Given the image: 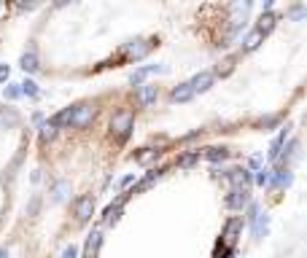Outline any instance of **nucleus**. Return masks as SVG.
Returning <instances> with one entry per match:
<instances>
[{"mask_svg": "<svg viewBox=\"0 0 307 258\" xmlns=\"http://www.w3.org/2000/svg\"><path fill=\"white\" fill-rule=\"evenodd\" d=\"M38 205H41V199L35 196L33 202H30V207H27V215H35V213H38Z\"/></svg>", "mask_w": 307, "mask_h": 258, "instance_id": "nucleus-31", "label": "nucleus"}, {"mask_svg": "<svg viewBox=\"0 0 307 258\" xmlns=\"http://www.w3.org/2000/svg\"><path fill=\"white\" fill-rule=\"evenodd\" d=\"M157 97H159V89H157V86H151V83L138 86V102H140V105H151V102H157Z\"/></svg>", "mask_w": 307, "mask_h": 258, "instance_id": "nucleus-15", "label": "nucleus"}, {"mask_svg": "<svg viewBox=\"0 0 307 258\" xmlns=\"http://www.w3.org/2000/svg\"><path fill=\"white\" fill-rule=\"evenodd\" d=\"M151 46H154V43H146L143 38H138V41H130L127 46H124V56H127V60H143V56L151 51Z\"/></svg>", "mask_w": 307, "mask_h": 258, "instance_id": "nucleus-6", "label": "nucleus"}, {"mask_svg": "<svg viewBox=\"0 0 307 258\" xmlns=\"http://www.w3.org/2000/svg\"><path fill=\"white\" fill-rule=\"evenodd\" d=\"M191 97H194V92H191V86H189V81H184V83H178L175 89L170 92V100H172V102H189Z\"/></svg>", "mask_w": 307, "mask_h": 258, "instance_id": "nucleus-14", "label": "nucleus"}, {"mask_svg": "<svg viewBox=\"0 0 307 258\" xmlns=\"http://www.w3.org/2000/svg\"><path fill=\"white\" fill-rule=\"evenodd\" d=\"M19 92L27 94V97H38V83L33 78H24L22 83H19Z\"/></svg>", "mask_w": 307, "mask_h": 258, "instance_id": "nucleus-22", "label": "nucleus"}, {"mask_svg": "<svg viewBox=\"0 0 307 258\" xmlns=\"http://www.w3.org/2000/svg\"><path fill=\"white\" fill-rule=\"evenodd\" d=\"M65 191H68V183H65V180H60V183L54 186V199H62Z\"/></svg>", "mask_w": 307, "mask_h": 258, "instance_id": "nucleus-28", "label": "nucleus"}, {"mask_svg": "<svg viewBox=\"0 0 307 258\" xmlns=\"http://www.w3.org/2000/svg\"><path fill=\"white\" fill-rule=\"evenodd\" d=\"M94 119V105L92 102H84V105H75V113H73V124L70 127H86Z\"/></svg>", "mask_w": 307, "mask_h": 258, "instance_id": "nucleus-7", "label": "nucleus"}, {"mask_svg": "<svg viewBox=\"0 0 307 258\" xmlns=\"http://www.w3.org/2000/svg\"><path fill=\"white\" fill-rule=\"evenodd\" d=\"M92 213H94V199H92L89 194H84V196L75 199V205H73V215L79 218L81 223H84V221H89Z\"/></svg>", "mask_w": 307, "mask_h": 258, "instance_id": "nucleus-4", "label": "nucleus"}, {"mask_svg": "<svg viewBox=\"0 0 307 258\" xmlns=\"http://www.w3.org/2000/svg\"><path fill=\"white\" fill-rule=\"evenodd\" d=\"M73 113H75V105H73V108H62L60 113H54V116L49 119V124L54 129H65V127H70V124H73Z\"/></svg>", "mask_w": 307, "mask_h": 258, "instance_id": "nucleus-9", "label": "nucleus"}, {"mask_svg": "<svg viewBox=\"0 0 307 258\" xmlns=\"http://www.w3.org/2000/svg\"><path fill=\"white\" fill-rule=\"evenodd\" d=\"M3 94H6V100H19V97H22V92H19V83H6Z\"/></svg>", "mask_w": 307, "mask_h": 258, "instance_id": "nucleus-24", "label": "nucleus"}, {"mask_svg": "<svg viewBox=\"0 0 307 258\" xmlns=\"http://www.w3.org/2000/svg\"><path fill=\"white\" fill-rule=\"evenodd\" d=\"M251 226H253V237H256V240H259V237H264V234H267V226H270V215H267V213H259L256 221H253Z\"/></svg>", "mask_w": 307, "mask_h": 258, "instance_id": "nucleus-19", "label": "nucleus"}, {"mask_svg": "<svg viewBox=\"0 0 307 258\" xmlns=\"http://www.w3.org/2000/svg\"><path fill=\"white\" fill-rule=\"evenodd\" d=\"M229 154H232L229 148H224V146H213V148H205V154H202V156H205L208 161H213V164H218V161H226Z\"/></svg>", "mask_w": 307, "mask_h": 258, "instance_id": "nucleus-16", "label": "nucleus"}, {"mask_svg": "<svg viewBox=\"0 0 307 258\" xmlns=\"http://www.w3.org/2000/svg\"><path fill=\"white\" fill-rule=\"evenodd\" d=\"M0 8H3V0H0Z\"/></svg>", "mask_w": 307, "mask_h": 258, "instance_id": "nucleus-39", "label": "nucleus"}, {"mask_svg": "<svg viewBox=\"0 0 307 258\" xmlns=\"http://www.w3.org/2000/svg\"><path fill=\"white\" fill-rule=\"evenodd\" d=\"M277 24V14L275 11H262V16H259V24L253 27V30L259 35H267V33H272V27Z\"/></svg>", "mask_w": 307, "mask_h": 258, "instance_id": "nucleus-12", "label": "nucleus"}, {"mask_svg": "<svg viewBox=\"0 0 307 258\" xmlns=\"http://www.w3.org/2000/svg\"><path fill=\"white\" fill-rule=\"evenodd\" d=\"M75 255H79V247H75V245H68L62 250V258H75Z\"/></svg>", "mask_w": 307, "mask_h": 258, "instance_id": "nucleus-29", "label": "nucleus"}, {"mask_svg": "<svg viewBox=\"0 0 307 258\" xmlns=\"http://www.w3.org/2000/svg\"><path fill=\"white\" fill-rule=\"evenodd\" d=\"M213 81H216V75L210 73V70H202V73H197L194 78L189 81V86H191V92H194V94H197V92L202 94V92H208L210 86H213Z\"/></svg>", "mask_w": 307, "mask_h": 258, "instance_id": "nucleus-8", "label": "nucleus"}, {"mask_svg": "<svg viewBox=\"0 0 307 258\" xmlns=\"http://www.w3.org/2000/svg\"><path fill=\"white\" fill-rule=\"evenodd\" d=\"M159 154H162V151H154V148H146V151H143V154H138V156H135V161H138V164H148V161H154V159H159Z\"/></svg>", "mask_w": 307, "mask_h": 258, "instance_id": "nucleus-23", "label": "nucleus"}, {"mask_svg": "<svg viewBox=\"0 0 307 258\" xmlns=\"http://www.w3.org/2000/svg\"><path fill=\"white\" fill-rule=\"evenodd\" d=\"M151 73H165V68H162V65H146V68H138L135 73L130 75V83L132 86H143V81H146Z\"/></svg>", "mask_w": 307, "mask_h": 258, "instance_id": "nucleus-10", "label": "nucleus"}, {"mask_svg": "<svg viewBox=\"0 0 307 258\" xmlns=\"http://www.w3.org/2000/svg\"><path fill=\"white\" fill-rule=\"evenodd\" d=\"M0 258H8V253H6V250H0Z\"/></svg>", "mask_w": 307, "mask_h": 258, "instance_id": "nucleus-38", "label": "nucleus"}, {"mask_svg": "<svg viewBox=\"0 0 307 258\" xmlns=\"http://www.w3.org/2000/svg\"><path fill=\"white\" fill-rule=\"evenodd\" d=\"M132 121H135V116H132V110H119V113H113V119H111V132L116 135V140H127L130 137V132H132Z\"/></svg>", "mask_w": 307, "mask_h": 258, "instance_id": "nucleus-1", "label": "nucleus"}, {"mask_svg": "<svg viewBox=\"0 0 307 258\" xmlns=\"http://www.w3.org/2000/svg\"><path fill=\"white\" fill-rule=\"evenodd\" d=\"M243 226H245V221H243L240 215L229 218V221H226V226H224V234H221V245L232 247V245L237 242V237L243 234Z\"/></svg>", "mask_w": 307, "mask_h": 258, "instance_id": "nucleus-2", "label": "nucleus"}, {"mask_svg": "<svg viewBox=\"0 0 307 258\" xmlns=\"http://www.w3.org/2000/svg\"><path fill=\"white\" fill-rule=\"evenodd\" d=\"M272 124H277V116H270V119H264V121H262V127H272Z\"/></svg>", "mask_w": 307, "mask_h": 258, "instance_id": "nucleus-34", "label": "nucleus"}, {"mask_svg": "<svg viewBox=\"0 0 307 258\" xmlns=\"http://www.w3.org/2000/svg\"><path fill=\"white\" fill-rule=\"evenodd\" d=\"M100 242H103V232L97 228V232H92L89 237H86V258H92V255H97V247H100Z\"/></svg>", "mask_w": 307, "mask_h": 258, "instance_id": "nucleus-18", "label": "nucleus"}, {"mask_svg": "<svg viewBox=\"0 0 307 258\" xmlns=\"http://www.w3.org/2000/svg\"><path fill=\"white\" fill-rule=\"evenodd\" d=\"M270 172H272V169L259 167V169H256V183H259V186H267V183H270Z\"/></svg>", "mask_w": 307, "mask_h": 258, "instance_id": "nucleus-27", "label": "nucleus"}, {"mask_svg": "<svg viewBox=\"0 0 307 258\" xmlns=\"http://www.w3.org/2000/svg\"><path fill=\"white\" fill-rule=\"evenodd\" d=\"M302 16H304V8H302V6H296L294 11H291V19H296V22H299Z\"/></svg>", "mask_w": 307, "mask_h": 258, "instance_id": "nucleus-32", "label": "nucleus"}, {"mask_svg": "<svg viewBox=\"0 0 307 258\" xmlns=\"http://www.w3.org/2000/svg\"><path fill=\"white\" fill-rule=\"evenodd\" d=\"M8 75H11V68H8V65H0V83H8Z\"/></svg>", "mask_w": 307, "mask_h": 258, "instance_id": "nucleus-30", "label": "nucleus"}, {"mask_svg": "<svg viewBox=\"0 0 307 258\" xmlns=\"http://www.w3.org/2000/svg\"><path fill=\"white\" fill-rule=\"evenodd\" d=\"M199 161V151H189V154H184V156H178V161H175V167H181V169H189V167H194Z\"/></svg>", "mask_w": 307, "mask_h": 258, "instance_id": "nucleus-20", "label": "nucleus"}, {"mask_svg": "<svg viewBox=\"0 0 307 258\" xmlns=\"http://www.w3.org/2000/svg\"><path fill=\"white\" fill-rule=\"evenodd\" d=\"M132 194H124V196H119L113 205H108L105 207V215H103V223L105 226H113V223H119V218H121V210H124V202H127Z\"/></svg>", "mask_w": 307, "mask_h": 258, "instance_id": "nucleus-5", "label": "nucleus"}, {"mask_svg": "<svg viewBox=\"0 0 307 258\" xmlns=\"http://www.w3.org/2000/svg\"><path fill=\"white\" fill-rule=\"evenodd\" d=\"M248 202H251V191H248V186H235L226 194V207L229 210H243Z\"/></svg>", "mask_w": 307, "mask_h": 258, "instance_id": "nucleus-3", "label": "nucleus"}, {"mask_svg": "<svg viewBox=\"0 0 307 258\" xmlns=\"http://www.w3.org/2000/svg\"><path fill=\"white\" fill-rule=\"evenodd\" d=\"M19 65H22L24 73H35L38 70V51L35 49H27L22 54V60H19Z\"/></svg>", "mask_w": 307, "mask_h": 258, "instance_id": "nucleus-17", "label": "nucleus"}, {"mask_svg": "<svg viewBox=\"0 0 307 258\" xmlns=\"http://www.w3.org/2000/svg\"><path fill=\"white\" fill-rule=\"evenodd\" d=\"M132 180H135V175H127V178H121V180H119V186H130Z\"/></svg>", "mask_w": 307, "mask_h": 258, "instance_id": "nucleus-35", "label": "nucleus"}, {"mask_svg": "<svg viewBox=\"0 0 307 258\" xmlns=\"http://www.w3.org/2000/svg\"><path fill=\"white\" fill-rule=\"evenodd\" d=\"M92 258H97V255H92Z\"/></svg>", "mask_w": 307, "mask_h": 258, "instance_id": "nucleus-40", "label": "nucleus"}, {"mask_svg": "<svg viewBox=\"0 0 307 258\" xmlns=\"http://www.w3.org/2000/svg\"><path fill=\"white\" fill-rule=\"evenodd\" d=\"M162 175H165V167H151V169H148V175L143 178L140 183L135 186V191H130V194H140V191H146V188H151V186L157 183V180H159Z\"/></svg>", "mask_w": 307, "mask_h": 258, "instance_id": "nucleus-11", "label": "nucleus"}, {"mask_svg": "<svg viewBox=\"0 0 307 258\" xmlns=\"http://www.w3.org/2000/svg\"><path fill=\"white\" fill-rule=\"evenodd\" d=\"M70 3H75V0H54V6H57V8H62V6H70Z\"/></svg>", "mask_w": 307, "mask_h": 258, "instance_id": "nucleus-36", "label": "nucleus"}, {"mask_svg": "<svg viewBox=\"0 0 307 258\" xmlns=\"http://www.w3.org/2000/svg\"><path fill=\"white\" fill-rule=\"evenodd\" d=\"M272 3L275 0H264V11H272Z\"/></svg>", "mask_w": 307, "mask_h": 258, "instance_id": "nucleus-37", "label": "nucleus"}, {"mask_svg": "<svg viewBox=\"0 0 307 258\" xmlns=\"http://www.w3.org/2000/svg\"><path fill=\"white\" fill-rule=\"evenodd\" d=\"M259 41H262V35H259L256 30H251V33L243 38V51H253L256 46H259Z\"/></svg>", "mask_w": 307, "mask_h": 258, "instance_id": "nucleus-21", "label": "nucleus"}, {"mask_svg": "<svg viewBox=\"0 0 307 258\" xmlns=\"http://www.w3.org/2000/svg\"><path fill=\"white\" fill-rule=\"evenodd\" d=\"M248 167H253V169H259V167H262V159H259V156H253L251 161H248Z\"/></svg>", "mask_w": 307, "mask_h": 258, "instance_id": "nucleus-33", "label": "nucleus"}, {"mask_svg": "<svg viewBox=\"0 0 307 258\" xmlns=\"http://www.w3.org/2000/svg\"><path fill=\"white\" fill-rule=\"evenodd\" d=\"M54 137H57V129L52 127V124H49V121L41 124V140L46 142V140H54Z\"/></svg>", "mask_w": 307, "mask_h": 258, "instance_id": "nucleus-26", "label": "nucleus"}, {"mask_svg": "<svg viewBox=\"0 0 307 258\" xmlns=\"http://www.w3.org/2000/svg\"><path fill=\"white\" fill-rule=\"evenodd\" d=\"M289 135H291V129L286 127V129H280V135H277V137L270 142V159H272V161H277V156L283 154L286 142H289Z\"/></svg>", "mask_w": 307, "mask_h": 258, "instance_id": "nucleus-13", "label": "nucleus"}, {"mask_svg": "<svg viewBox=\"0 0 307 258\" xmlns=\"http://www.w3.org/2000/svg\"><path fill=\"white\" fill-rule=\"evenodd\" d=\"M0 121H6L8 127H14V124L19 121V116L14 113V108H6V110H0Z\"/></svg>", "mask_w": 307, "mask_h": 258, "instance_id": "nucleus-25", "label": "nucleus"}]
</instances>
